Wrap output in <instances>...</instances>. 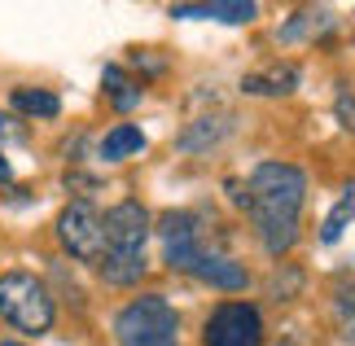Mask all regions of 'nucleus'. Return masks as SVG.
I'll return each instance as SVG.
<instances>
[{
  "instance_id": "f257e3e1",
  "label": "nucleus",
  "mask_w": 355,
  "mask_h": 346,
  "mask_svg": "<svg viewBox=\"0 0 355 346\" xmlns=\"http://www.w3.org/2000/svg\"><path fill=\"white\" fill-rule=\"evenodd\" d=\"M307 202V171L294 162H259L245 180V211L268 254H285L298 237V215Z\"/></svg>"
},
{
  "instance_id": "f03ea898",
  "label": "nucleus",
  "mask_w": 355,
  "mask_h": 346,
  "mask_svg": "<svg viewBox=\"0 0 355 346\" xmlns=\"http://www.w3.org/2000/svg\"><path fill=\"white\" fill-rule=\"evenodd\" d=\"M145 241H149V211L141 202H119L105 215V254H101V281L128 289L145 276Z\"/></svg>"
},
{
  "instance_id": "9b49d317",
  "label": "nucleus",
  "mask_w": 355,
  "mask_h": 346,
  "mask_svg": "<svg viewBox=\"0 0 355 346\" xmlns=\"http://www.w3.org/2000/svg\"><path fill=\"white\" fill-rule=\"evenodd\" d=\"M171 13H175V18H220V22H250L259 9L250 5V0H224V5H175Z\"/></svg>"
},
{
  "instance_id": "4468645a",
  "label": "nucleus",
  "mask_w": 355,
  "mask_h": 346,
  "mask_svg": "<svg viewBox=\"0 0 355 346\" xmlns=\"http://www.w3.org/2000/svg\"><path fill=\"white\" fill-rule=\"evenodd\" d=\"M9 105L18 110V114H26V119H53V114L62 110L58 96L44 92V88H18V92L9 96Z\"/></svg>"
},
{
  "instance_id": "412c9836",
  "label": "nucleus",
  "mask_w": 355,
  "mask_h": 346,
  "mask_svg": "<svg viewBox=\"0 0 355 346\" xmlns=\"http://www.w3.org/2000/svg\"><path fill=\"white\" fill-rule=\"evenodd\" d=\"M0 346H22V342H0Z\"/></svg>"
},
{
  "instance_id": "2eb2a0df",
  "label": "nucleus",
  "mask_w": 355,
  "mask_h": 346,
  "mask_svg": "<svg viewBox=\"0 0 355 346\" xmlns=\"http://www.w3.org/2000/svg\"><path fill=\"white\" fill-rule=\"evenodd\" d=\"M101 84H105V96H110V105H114V110H132L136 101H141V88H136L132 79L119 71V66H105Z\"/></svg>"
},
{
  "instance_id": "20e7f679",
  "label": "nucleus",
  "mask_w": 355,
  "mask_h": 346,
  "mask_svg": "<svg viewBox=\"0 0 355 346\" xmlns=\"http://www.w3.org/2000/svg\"><path fill=\"white\" fill-rule=\"evenodd\" d=\"M119 346H180V315L162 294H145L114 315Z\"/></svg>"
},
{
  "instance_id": "1a4fd4ad",
  "label": "nucleus",
  "mask_w": 355,
  "mask_h": 346,
  "mask_svg": "<svg viewBox=\"0 0 355 346\" xmlns=\"http://www.w3.org/2000/svg\"><path fill=\"white\" fill-rule=\"evenodd\" d=\"M294 88H298V66H290V62L263 66V71H250L241 79V92H250V96H285Z\"/></svg>"
},
{
  "instance_id": "a211bd4d",
  "label": "nucleus",
  "mask_w": 355,
  "mask_h": 346,
  "mask_svg": "<svg viewBox=\"0 0 355 346\" xmlns=\"http://www.w3.org/2000/svg\"><path fill=\"white\" fill-rule=\"evenodd\" d=\"M0 145H26V123L0 114Z\"/></svg>"
},
{
  "instance_id": "0eeeda50",
  "label": "nucleus",
  "mask_w": 355,
  "mask_h": 346,
  "mask_svg": "<svg viewBox=\"0 0 355 346\" xmlns=\"http://www.w3.org/2000/svg\"><path fill=\"white\" fill-rule=\"evenodd\" d=\"M158 241H162V254H167V263L175 272H193L198 259L207 254L198 245V215L189 211H167L158 219Z\"/></svg>"
},
{
  "instance_id": "dca6fc26",
  "label": "nucleus",
  "mask_w": 355,
  "mask_h": 346,
  "mask_svg": "<svg viewBox=\"0 0 355 346\" xmlns=\"http://www.w3.org/2000/svg\"><path fill=\"white\" fill-rule=\"evenodd\" d=\"M351 211H355V180H351V184L343 189V198L334 202V211L324 215V228H320V241H324V245H334L338 237H343V228H347Z\"/></svg>"
},
{
  "instance_id": "9d476101",
  "label": "nucleus",
  "mask_w": 355,
  "mask_h": 346,
  "mask_svg": "<svg viewBox=\"0 0 355 346\" xmlns=\"http://www.w3.org/2000/svg\"><path fill=\"white\" fill-rule=\"evenodd\" d=\"M193 276H198V281H207V285H220V289H245V285H250V276H245L241 263L237 259H224V254H202Z\"/></svg>"
},
{
  "instance_id": "423d86ee",
  "label": "nucleus",
  "mask_w": 355,
  "mask_h": 346,
  "mask_svg": "<svg viewBox=\"0 0 355 346\" xmlns=\"http://www.w3.org/2000/svg\"><path fill=\"white\" fill-rule=\"evenodd\" d=\"M207 346H263V315L250 302H220L202 329Z\"/></svg>"
},
{
  "instance_id": "f3484780",
  "label": "nucleus",
  "mask_w": 355,
  "mask_h": 346,
  "mask_svg": "<svg viewBox=\"0 0 355 346\" xmlns=\"http://www.w3.org/2000/svg\"><path fill=\"white\" fill-rule=\"evenodd\" d=\"M334 315H338V329H343V338L355 342V281L338 289V298H334Z\"/></svg>"
},
{
  "instance_id": "6e6552de",
  "label": "nucleus",
  "mask_w": 355,
  "mask_h": 346,
  "mask_svg": "<svg viewBox=\"0 0 355 346\" xmlns=\"http://www.w3.org/2000/svg\"><path fill=\"white\" fill-rule=\"evenodd\" d=\"M228 136H233V114H202L180 132V149L184 154H211Z\"/></svg>"
},
{
  "instance_id": "aec40b11",
  "label": "nucleus",
  "mask_w": 355,
  "mask_h": 346,
  "mask_svg": "<svg viewBox=\"0 0 355 346\" xmlns=\"http://www.w3.org/2000/svg\"><path fill=\"white\" fill-rule=\"evenodd\" d=\"M0 180H9V162L5 158H0Z\"/></svg>"
},
{
  "instance_id": "f8f14e48",
  "label": "nucleus",
  "mask_w": 355,
  "mask_h": 346,
  "mask_svg": "<svg viewBox=\"0 0 355 346\" xmlns=\"http://www.w3.org/2000/svg\"><path fill=\"white\" fill-rule=\"evenodd\" d=\"M145 149V132L141 128H132V123H119V128L101 141V158H110V162H128L136 158Z\"/></svg>"
},
{
  "instance_id": "39448f33",
  "label": "nucleus",
  "mask_w": 355,
  "mask_h": 346,
  "mask_svg": "<svg viewBox=\"0 0 355 346\" xmlns=\"http://www.w3.org/2000/svg\"><path fill=\"white\" fill-rule=\"evenodd\" d=\"M58 241H62L75 259L101 263V254H105V215H101L92 202L75 198V202L58 215Z\"/></svg>"
},
{
  "instance_id": "ddd939ff",
  "label": "nucleus",
  "mask_w": 355,
  "mask_h": 346,
  "mask_svg": "<svg viewBox=\"0 0 355 346\" xmlns=\"http://www.w3.org/2000/svg\"><path fill=\"white\" fill-rule=\"evenodd\" d=\"M334 26V13H324V9H298L290 22L281 26V40L290 44V40H316V35H324Z\"/></svg>"
},
{
  "instance_id": "7ed1b4c3",
  "label": "nucleus",
  "mask_w": 355,
  "mask_h": 346,
  "mask_svg": "<svg viewBox=\"0 0 355 346\" xmlns=\"http://www.w3.org/2000/svg\"><path fill=\"white\" fill-rule=\"evenodd\" d=\"M53 294L49 285L31 272H5L0 276V320L9 329H18L26 338H44L53 329Z\"/></svg>"
},
{
  "instance_id": "6ab92c4d",
  "label": "nucleus",
  "mask_w": 355,
  "mask_h": 346,
  "mask_svg": "<svg viewBox=\"0 0 355 346\" xmlns=\"http://www.w3.org/2000/svg\"><path fill=\"white\" fill-rule=\"evenodd\" d=\"M334 110H338V123H343L347 132H355V96L351 92H338V105Z\"/></svg>"
}]
</instances>
